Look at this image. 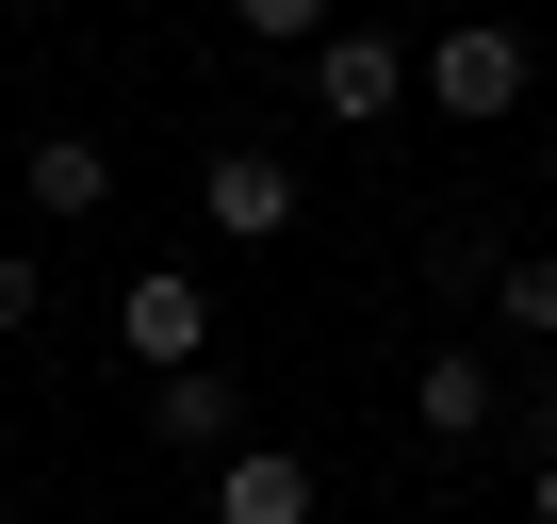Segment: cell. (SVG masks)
<instances>
[{
  "label": "cell",
  "instance_id": "cell-12",
  "mask_svg": "<svg viewBox=\"0 0 557 524\" xmlns=\"http://www.w3.org/2000/svg\"><path fill=\"white\" fill-rule=\"evenodd\" d=\"M34 312H50V262H17V246H0V345H17Z\"/></svg>",
  "mask_w": 557,
  "mask_h": 524
},
{
  "label": "cell",
  "instance_id": "cell-4",
  "mask_svg": "<svg viewBox=\"0 0 557 524\" xmlns=\"http://www.w3.org/2000/svg\"><path fill=\"white\" fill-rule=\"evenodd\" d=\"M312 115H345V132H377V115H410V34H377V17H345V34L312 50Z\"/></svg>",
  "mask_w": 557,
  "mask_h": 524
},
{
  "label": "cell",
  "instance_id": "cell-5",
  "mask_svg": "<svg viewBox=\"0 0 557 524\" xmlns=\"http://www.w3.org/2000/svg\"><path fill=\"white\" fill-rule=\"evenodd\" d=\"M17 197H34L50 229H99V213H115V148H99V132H34V148H17Z\"/></svg>",
  "mask_w": 557,
  "mask_h": 524
},
{
  "label": "cell",
  "instance_id": "cell-3",
  "mask_svg": "<svg viewBox=\"0 0 557 524\" xmlns=\"http://www.w3.org/2000/svg\"><path fill=\"white\" fill-rule=\"evenodd\" d=\"M197 213H213V246H278V229L312 213V180H296V148H246V132H230V148L197 164Z\"/></svg>",
  "mask_w": 557,
  "mask_h": 524
},
{
  "label": "cell",
  "instance_id": "cell-6",
  "mask_svg": "<svg viewBox=\"0 0 557 524\" xmlns=\"http://www.w3.org/2000/svg\"><path fill=\"white\" fill-rule=\"evenodd\" d=\"M410 426H426V442H492V426H508V377H492L475 345H426V361H410Z\"/></svg>",
  "mask_w": 557,
  "mask_h": 524
},
{
  "label": "cell",
  "instance_id": "cell-13",
  "mask_svg": "<svg viewBox=\"0 0 557 524\" xmlns=\"http://www.w3.org/2000/svg\"><path fill=\"white\" fill-rule=\"evenodd\" d=\"M541 197H557V132H541Z\"/></svg>",
  "mask_w": 557,
  "mask_h": 524
},
{
  "label": "cell",
  "instance_id": "cell-2",
  "mask_svg": "<svg viewBox=\"0 0 557 524\" xmlns=\"http://www.w3.org/2000/svg\"><path fill=\"white\" fill-rule=\"evenodd\" d=\"M115 345H132V377H197L213 361V279L197 262H132L115 279Z\"/></svg>",
  "mask_w": 557,
  "mask_h": 524
},
{
  "label": "cell",
  "instance_id": "cell-9",
  "mask_svg": "<svg viewBox=\"0 0 557 524\" xmlns=\"http://www.w3.org/2000/svg\"><path fill=\"white\" fill-rule=\"evenodd\" d=\"M492 328H508L524 361H557V246H508V262H492Z\"/></svg>",
  "mask_w": 557,
  "mask_h": 524
},
{
  "label": "cell",
  "instance_id": "cell-8",
  "mask_svg": "<svg viewBox=\"0 0 557 524\" xmlns=\"http://www.w3.org/2000/svg\"><path fill=\"white\" fill-rule=\"evenodd\" d=\"M213 524H312V459L296 442H230L213 459Z\"/></svg>",
  "mask_w": 557,
  "mask_h": 524
},
{
  "label": "cell",
  "instance_id": "cell-10",
  "mask_svg": "<svg viewBox=\"0 0 557 524\" xmlns=\"http://www.w3.org/2000/svg\"><path fill=\"white\" fill-rule=\"evenodd\" d=\"M230 34H246V50H296V66H312V50L345 34V0H230Z\"/></svg>",
  "mask_w": 557,
  "mask_h": 524
},
{
  "label": "cell",
  "instance_id": "cell-11",
  "mask_svg": "<svg viewBox=\"0 0 557 524\" xmlns=\"http://www.w3.org/2000/svg\"><path fill=\"white\" fill-rule=\"evenodd\" d=\"M508 442H524V459H557V361H541V377L508 394Z\"/></svg>",
  "mask_w": 557,
  "mask_h": 524
},
{
  "label": "cell",
  "instance_id": "cell-14",
  "mask_svg": "<svg viewBox=\"0 0 557 524\" xmlns=\"http://www.w3.org/2000/svg\"><path fill=\"white\" fill-rule=\"evenodd\" d=\"M541 524H557V459H541Z\"/></svg>",
  "mask_w": 557,
  "mask_h": 524
},
{
  "label": "cell",
  "instance_id": "cell-7",
  "mask_svg": "<svg viewBox=\"0 0 557 524\" xmlns=\"http://www.w3.org/2000/svg\"><path fill=\"white\" fill-rule=\"evenodd\" d=\"M148 442H181V459H230V442H246V377H230V361H197V377H148Z\"/></svg>",
  "mask_w": 557,
  "mask_h": 524
},
{
  "label": "cell",
  "instance_id": "cell-1",
  "mask_svg": "<svg viewBox=\"0 0 557 524\" xmlns=\"http://www.w3.org/2000/svg\"><path fill=\"white\" fill-rule=\"evenodd\" d=\"M410 99H426V115H459V132H508V115L541 99V50H524L508 17H459V34H426Z\"/></svg>",
  "mask_w": 557,
  "mask_h": 524
}]
</instances>
